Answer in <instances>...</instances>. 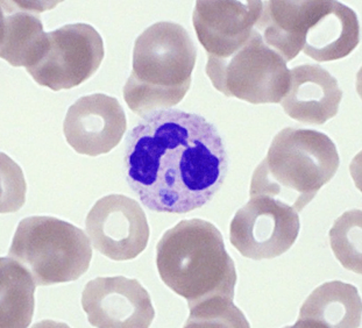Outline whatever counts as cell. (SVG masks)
Returning <instances> with one entry per match:
<instances>
[{
	"label": "cell",
	"mask_w": 362,
	"mask_h": 328,
	"mask_svg": "<svg viewBox=\"0 0 362 328\" xmlns=\"http://www.w3.org/2000/svg\"><path fill=\"white\" fill-rule=\"evenodd\" d=\"M343 90L338 81L318 64L290 70L289 89L281 105L290 118L309 125H323L339 111Z\"/></svg>",
	"instance_id": "14"
},
{
	"label": "cell",
	"mask_w": 362,
	"mask_h": 328,
	"mask_svg": "<svg viewBox=\"0 0 362 328\" xmlns=\"http://www.w3.org/2000/svg\"><path fill=\"white\" fill-rule=\"evenodd\" d=\"M303 53L317 62L344 59L360 42L356 12L334 0H313L303 23Z\"/></svg>",
	"instance_id": "13"
},
{
	"label": "cell",
	"mask_w": 362,
	"mask_h": 328,
	"mask_svg": "<svg viewBox=\"0 0 362 328\" xmlns=\"http://www.w3.org/2000/svg\"><path fill=\"white\" fill-rule=\"evenodd\" d=\"M1 59L13 66L26 69L39 62L48 46L43 32L41 8L23 1H1Z\"/></svg>",
	"instance_id": "15"
},
{
	"label": "cell",
	"mask_w": 362,
	"mask_h": 328,
	"mask_svg": "<svg viewBox=\"0 0 362 328\" xmlns=\"http://www.w3.org/2000/svg\"><path fill=\"white\" fill-rule=\"evenodd\" d=\"M333 253L346 269L361 274V210L347 211L329 230Z\"/></svg>",
	"instance_id": "18"
},
{
	"label": "cell",
	"mask_w": 362,
	"mask_h": 328,
	"mask_svg": "<svg viewBox=\"0 0 362 328\" xmlns=\"http://www.w3.org/2000/svg\"><path fill=\"white\" fill-rule=\"evenodd\" d=\"M124 167L129 187L148 210L185 214L221 190L228 154L221 133L204 117L160 110L129 131Z\"/></svg>",
	"instance_id": "1"
},
{
	"label": "cell",
	"mask_w": 362,
	"mask_h": 328,
	"mask_svg": "<svg viewBox=\"0 0 362 328\" xmlns=\"http://www.w3.org/2000/svg\"><path fill=\"white\" fill-rule=\"evenodd\" d=\"M93 248L113 261H129L147 248L149 225L138 201L110 194L95 201L86 220Z\"/></svg>",
	"instance_id": "9"
},
{
	"label": "cell",
	"mask_w": 362,
	"mask_h": 328,
	"mask_svg": "<svg viewBox=\"0 0 362 328\" xmlns=\"http://www.w3.org/2000/svg\"><path fill=\"white\" fill-rule=\"evenodd\" d=\"M361 306L356 286L340 281L324 283L304 302L293 327H361Z\"/></svg>",
	"instance_id": "16"
},
{
	"label": "cell",
	"mask_w": 362,
	"mask_h": 328,
	"mask_svg": "<svg viewBox=\"0 0 362 328\" xmlns=\"http://www.w3.org/2000/svg\"><path fill=\"white\" fill-rule=\"evenodd\" d=\"M205 70L218 91L250 104H279L289 89L286 61L255 28L228 59L208 57Z\"/></svg>",
	"instance_id": "6"
},
{
	"label": "cell",
	"mask_w": 362,
	"mask_h": 328,
	"mask_svg": "<svg viewBox=\"0 0 362 328\" xmlns=\"http://www.w3.org/2000/svg\"><path fill=\"white\" fill-rule=\"evenodd\" d=\"M8 257L25 266L37 286L74 282L89 270L91 240L64 220L34 216L20 221Z\"/></svg>",
	"instance_id": "5"
},
{
	"label": "cell",
	"mask_w": 362,
	"mask_h": 328,
	"mask_svg": "<svg viewBox=\"0 0 362 328\" xmlns=\"http://www.w3.org/2000/svg\"><path fill=\"white\" fill-rule=\"evenodd\" d=\"M82 308L98 328H147L155 317L148 291L136 279L98 277L86 283Z\"/></svg>",
	"instance_id": "10"
},
{
	"label": "cell",
	"mask_w": 362,
	"mask_h": 328,
	"mask_svg": "<svg viewBox=\"0 0 362 328\" xmlns=\"http://www.w3.org/2000/svg\"><path fill=\"white\" fill-rule=\"evenodd\" d=\"M197 47L182 25L161 21L135 40L133 68L122 89L140 117L177 105L190 89Z\"/></svg>",
	"instance_id": "3"
},
{
	"label": "cell",
	"mask_w": 362,
	"mask_h": 328,
	"mask_svg": "<svg viewBox=\"0 0 362 328\" xmlns=\"http://www.w3.org/2000/svg\"><path fill=\"white\" fill-rule=\"evenodd\" d=\"M0 326L1 328H26L34 315V291L37 283L33 276L11 257L0 259Z\"/></svg>",
	"instance_id": "17"
},
{
	"label": "cell",
	"mask_w": 362,
	"mask_h": 328,
	"mask_svg": "<svg viewBox=\"0 0 362 328\" xmlns=\"http://www.w3.org/2000/svg\"><path fill=\"white\" fill-rule=\"evenodd\" d=\"M334 142L322 131L284 128L254 171L250 196H267L300 212L339 169Z\"/></svg>",
	"instance_id": "4"
},
{
	"label": "cell",
	"mask_w": 362,
	"mask_h": 328,
	"mask_svg": "<svg viewBox=\"0 0 362 328\" xmlns=\"http://www.w3.org/2000/svg\"><path fill=\"white\" fill-rule=\"evenodd\" d=\"M104 56L102 37L91 25L70 23L48 33L46 52L26 70L39 86L69 90L93 77Z\"/></svg>",
	"instance_id": "7"
},
{
	"label": "cell",
	"mask_w": 362,
	"mask_h": 328,
	"mask_svg": "<svg viewBox=\"0 0 362 328\" xmlns=\"http://www.w3.org/2000/svg\"><path fill=\"white\" fill-rule=\"evenodd\" d=\"M162 282L188 302L189 309L214 299H234L237 270L221 230L206 220H182L156 246Z\"/></svg>",
	"instance_id": "2"
},
{
	"label": "cell",
	"mask_w": 362,
	"mask_h": 328,
	"mask_svg": "<svg viewBox=\"0 0 362 328\" xmlns=\"http://www.w3.org/2000/svg\"><path fill=\"white\" fill-rule=\"evenodd\" d=\"M189 311L185 327H250L244 313L234 305L233 299H214Z\"/></svg>",
	"instance_id": "19"
},
{
	"label": "cell",
	"mask_w": 362,
	"mask_h": 328,
	"mask_svg": "<svg viewBox=\"0 0 362 328\" xmlns=\"http://www.w3.org/2000/svg\"><path fill=\"white\" fill-rule=\"evenodd\" d=\"M127 129L125 112L118 99L93 93L77 99L66 112L63 133L81 155L107 154L122 141Z\"/></svg>",
	"instance_id": "11"
},
{
	"label": "cell",
	"mask_w": 362,
	"mask_h": 328,
	"mask_svg": "<svg viewBox=\"0 0 362 328\" xmlns=\"http://www.w3.org/2000/svg\"><path fill=\"white\" fill-rule=\"evenodd\" d=\"M298 212L267 196H253L237 211L230 241L241 255L261 261L284 255L300 234Z\"/></svg>",
	"instance_id": "8"
},
{
	"label": "cell",
	"mask_w": 362,
	"mask_h": 328,
	"mask_svg": "<svg viewBox=\"0 0 362 328\" xmlns=\"http://www.w3.org/2000/svg\"><path fill=\"white\" fill-rule=\"evenodd\" d=\"M262 12L259 0H198L192 23L208 57L228 59L247 42Z\"/></svg>",
	"instance_id": "12"
}]
</instances>
